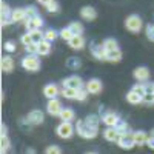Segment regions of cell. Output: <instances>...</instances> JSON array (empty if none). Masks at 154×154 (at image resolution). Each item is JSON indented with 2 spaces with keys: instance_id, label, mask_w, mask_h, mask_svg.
<instances>
[{
  "instance_id": "7402d4cb",
  "label": "cell",
  "mask_w": 154,
  "mask_h": 154,
  "mask_svg": "<svg viewBox=\"0 0 154 154\" xmlns=\"http://www.w3.org/2000/svg\"><path fill=\"white\" fill-rule=\"evenodd\" d=\"M93 56L99 60H106V49L103 48V45H99L93 49Z\"/></svg>"
},
{
  "instance_id": "f35d334b",
  "label": "cell",
  "mask_w": 154,
  "mask_h": 154,
  "mask_svg": "<svg viewBox=\"0 0 154 154\" xmlns=\"http://www.w3.org/2000/svg\"><path fill=\"white\" fill-rule=\"evenodd\" d=\"M146 35L149 40H154V25H148V28H146Z\"/></svg>"
},
{
  "instance_id": "5b68a950",
  "label": "cell",
  "mask_w": 154,
  "mask_h": 154,
  "mask_svg": "<svg viewBox=\"0 0 154 154\" xmlns=\"http://www.w3.org/2000/svg\"><path fill=\"white\" fill-rule=\"evenodd\" d=\"M62 103L57 100V99H49V102L46 103V111L51 114V116H60L62 112Z\"/></svg>"
},
{
  "instance_id": "9a60e30c",
  "label": "cell",
  "mask_w": 154,
  "mask_h": 154,
  "mask_svg": "<svg viewBox=\"0 0 154 154\" xmlns=\"http://www.w3.org/2000/svg\"><path fill=\"white\" fill-rule=\"evenodd\" d=\"M80 16L85 19V20H94L96 17H97V12H96V9L93 8V6H83L82 9H80Z\"/></svg>"
},
{
  "instance_id": "484cf974",
  "label": "cell",
  "mask_w": 154,
  "mask_h": 154,
  "mask_svg": "<svg viewBox=\"0 0 154 154\" xmlns=\"http://www.w3.org/2000/svg\"><path fill=\"white\" fill-rule=\"evenodd\" d=\"M68 28L72 31L74 35H82V32H83V26H82L79 22H72V23H69V26H68Z\"/></svg>"
},
{
  "instance_id": "cb8c5ba5",
  "label": "cell",
  "mask_w": 154,
  "mask_h": 154,
  "mask_svg": "<svg viewBox=\"0 0 154 154\" xmlns=\"http://www.w3.org/2000/svg\"><path fill=\"white\" fill-rule=\"evenodd\" d=\"M59 117H60L63 122H71V120L74 119V111H72L71 108H65V109H62V112H60Z\"/></svg>"
},
{
  "instance_id": "ffe728a7",
  "label": "cell",
  "mask_w": 154,
  "mask_h": 154,
  "mask_svg": "<svg viewBox=\"0 0 154 154\" xmlns=\"http://www.w3.org/2000/svg\"><path fill=\"white\" fill-rule=\"evenodd\" d=\"M49 51H51V42L42 40L40 43H37V54L46 56V54H49Z\"/></svg>"
},
{
  "instance_id": "d6986e66",
  "label": "cell",
  "mask_w": 154,
  "mask_h": 154,
  "mask_svg": "<svg viewBox=\"0 0 154 154\" xmlns=\"http://www.w3.org/2000/svg\"><path fill=\"white\" fill-rule=\"evenodd\" d=\"M43 94L48 97V99H56V96L59 94V89L54 83H49L43 88Z\"/></svg>"
},
{
  "instance_id": "836d02e7",
  "label": "cell",
  "mask_w": 154,
  "mask_h": 154,
  "mask_svg": "<svg viewBox=\"0 0 154 154\" xmlns=\"http://www.w3.org/2000/svg\"><path fill=\"white\" fill-rule=\"evenodd\" d=\"M25 11H26V19L38 16V12H37V9H35L34 6H28V8H25Z\"/></svg>"
},
{
  "instance_id": "83f0119b",
  "label": "cell",
  "mask_w": 154,
  "mask_h": 154,
  "mask_svg": "<svg viewBox=\"0 0 154 154\" xmlns=\"http://www.w3.org/2000/svg\"><path fill=\"white\" fill-rule=\"evenodd\" d=\"M77 91H79V89H74V88H63V89H62V96L66 97V99H75V97H77Z\"/></svg>"
},
{
  "instance_id": "ba28073f",
  "label": "cell",
  "mask_w": 154,
  "mask_h": 154,
  "mask_svg": "<svg viewBox=\"0 0 154 154\" xmlns=\"http://www.w3.org/2000/svg\"><path fill=\"white\" fill-rule=\"evenodd\" d=\"M117 143H119V146L120 148H123V149H131L136 143H134V139H133V136H130V134H126V136H120L119 137V140H117Z\"/></svg>"
},
{
  "instance_id": "44dd1931",
  "label": "cell",
  "mask_w": 154,
  "mask_h": 154,
  "mask_svg": "<svg viewBox=\"0 0 154 154\" xmlns=\"http://www.w3.org/2000/svg\"><path fill=\"white\" fill-rule=\"evenodd\" d=\"M2 69L5 72H11L12 69H14V60H12V57L9 56H5L2 59Z\"/></svg>"
},
{
  "instance_id": "9c48e42d",
  "label": "cell",
  "mask_w": 154,
  "mask_h": 154,
  "mask_svg": "<svg viewBox=\"0 0 154 154\" xmlns=\"http://www.w3.org/2000/svg\"><path fill=\"white\" fill-rule=\"evenodd\" d=\"M103 136H105V139L108 140V142H117L119 137H120V134H119V131H117L116 126H108L106 130L103 131Z\"/></svg>"
},
{
  "instance_id": "d590c367",
  "label": "cell",
  "mask_w": 154,
  "mask_h": 154,
  "mask_svg": "<svg viewBox=\"0 0 154 154\" xmlns=\"http://www.w3.org/2000/svg\"><path fill=\"white\" fill-rule=\"evenodd\" d=\"M22 43H23L25 46H29V45H32V40H31V35H29V32H26V34H23V35H22Z\"/></svg>"
},
{
  "instance_id": "3957f363",
  "label": "cell",
  "mask_w": 154,
  "mask_h": 154,
  "mask_svg": "<svg viewBox=\"0 0 154 154\" xmlns=\"http://www.w3.org/2000/svg\"><path fill=\"white\" fill-rule=\"evenodd\" d=\"M22 66L26 69V71H37L40 68V60H38L35 56H26L22 60Z\"/></svg>"
},
{
  "instance_id": "e575fe53",
  "label": "cell",
  "mask_w": 154,
  "mask_h": 154,
  "mask_svg": "<svg viewBox=\"0 0 154 154\" xmlns=\"http://www.w3.org/2000/svg\"><path fill=\"white\" fill-rule=\"evenodd\" d=\"M0 143H2V152L5 154V151H8V148H9V139H8L6 136H2Z\"/></svg>"
},
{
  "instance_id": "4dcf8cb0",
  "label": "cell",
  "mask_w": 154,
  "mask_h": 154,
  "mask_svg": "<svg viewBox=\"0 0 154 154\" xmlns=\"http://www.w3.org/2000/svg\"><path fill=\"white\" fill-rule=\"evenodd\" d=\"M57 35H59V32H57L56 29H48V31L45 32V40L53 42V40H56V38H57Z\"/></svg>"
},
{
  "instance_id": "2e32d148",
  "label": "cell",
  "mask_w": 154,
  "mask_h": 154,
  "mask_svg": "<svg viewBox=\"0 0 154 154\" xmlns=\"http://www.w3.org/2000/svg\"><path fill=\"white\" fill-rule=\"evenodd\" d=\"M26 19V11L22 9V8H17V9H12L11 11V20L12 22H22Z\"/></svg>"
},
{
  "instance_id": "ab89813d",
  "label": "cell",
  "mask_w": 154,
  "mask_h": 154,
  "mask_svg": "<svg viewBox=\"0 0 154 154\" xmlns=\"http://www.w3.org/2000/svg\"><path fill=\"white\" fill-rule=\"evenodd\" d=\"M5 49H6V51H9V53H12V51L16 49V45L12 43V42H8V43H5Z\"/></svg>"
},
{
  "instance_id": "30bf717a",
  "label": "cell",
  "mask_w": 154,
  "mask_h": 154,
  "mask_svg": "<svg viewBox=\"0 0 154 154\" xmlns=\"http://www.w3.org/2000/svg\"><path fill=\"white\" fill-rule=\"evenodd\" d=\"M134 77L139 80V82H146L148 80V77H149V69L146 66H139L134 69Z\"/></svg>"
},
{
  "instance_id": "f1b7e54d",
  "label": "cell",
  "mask_w": 154,
  "mask_h": 154,
  "mask_svg": "<svg viewBox=\"0 0 154 154\" xmlns=\"http://www.w3.org/2000/svg\"><path fill=\"white\" fill-rule=\"evenodd\" d=\"M99 122H100V119L97 117L96 114H91V116H88V117L85 119V123H86V125L94 126V128H99Z\"/></svg>"
},
{
  "instance_id": "60d3db41",
  "label": "cell",
  "mask_w": 154,
  "mask_h": 154,
  "mask_svg": "<svg viewBox=\"0 0 154 154\" xmlns=\"http://www.w3.org/2000/svg\"><path fill=\"white\" fill-rule=\"evenodd\" d=\"M146 145H148L151 149H154V137H148V140H146Z\"/></svg>"
},
{
  "instance_id": "8992f818",
  "label": "cell",
  "mask_w": 154,
  "mask_h": 154,
  "mask_svg": "<svg viewBox=\"0 0 154 154\" xmlns=\"http://www.w3.org/2000/svg\"><path fill=\"white\" fill-rule=\"evenodd\" d=\"M83 85L82 79L80 77H77V75H71L68 77V79L63 80V88H74V89H80Z\"/></svg>"
},
{
  "instance_id": "d4e9b609",
  "label": "cell",
  "mask_w": 154,
  "mask_h": 154,
  "mask_svg": "<svg viewBox=\"0 0 154 154\" xmlns=\"http://www.w3.org/2000/svg\"><path fill=\"white\" fill-rule=\"evenodd\" d=\"M122 59L120 49H114V51H106V60L109 62H119Z\"/></svg>"
},
{
  "instance_id": "7c38bea8",
  "label": "cell",
  "mask_w": 154,
  "mask_h": 154,
  "mask_svg": "<svg viewBox=\"0 0 154 154\" xmlns=\"http://www.w3.org/2000/svg\"><path fill=\"white\" fill-rule=\"evenodd\" d=\"M133 139H134V143L137 146H143L146 145V140H148V134L145 131H134L133 134Z\"/></svg>"
},
{
  "instance_id": "52a82bcc",
  "label": "cell",
  "mask_w": 154,
  "mask_h": 154,
  "mask_svg": "<svg viewBox=\"0 0 154 154\" xmlns=\"http://www.w3.org/2000/svg\"><path fill=\"white\" fill-rule=\"evenodd\" d=\"M26 120H28V123H31V125H40V123H43V114H42V111L34 109V111H31V112L28 114Z\"/></svg>"
},
{
  "instance_id": "8d00e7d4",
  "label": "cell",
  "mask_w": 154,
  "mask_h": 154,
  "mask_svg": "<svg viewBox=\"0 0 154 154\" xmlns=\"http://www.w3.org/2000/svg\"><path fill=\"white\" fill-rule=\"evenodd\" d=\"M86 94H88L86 89H82V88H80L79 91H77V97H75V99H77V100H80V102H83V100L86 99Z\"/></svg>"
},
{
  "instance_id": "1f68e13d",
  "label": "cell",
  "mask_w": 154,
  "mask_h": 154,
  "mask_svg": "<svg viewBox=\"0 0 154 154\" xmlns=\"http://www.w3.org/2000/svg\"><path fill=\"white\" fill-rule=\"evenodd\" d=\"M60 37L63 38V40H71V38L74 37V34H72V31L69 28H63L60 31Z\"/></svg>"
},
{
  "instance_id": "b9f144b4",
  "label": "cell",
  "mask_w": 154,
  "mask_h": 154,
  "mask_svg": "<svg viewBox=\"0 0 154 154\" xmlns=\"http://www.w3.org/2000/svg\"><path fill=\"white\" fill-rule=\"evenodd\" d=\"M37 2H38V3H42V5H45V6H46V5H49L51 2H53V0H37Z\"/></svg>"
},
{
  "instance_id": "f546056e",
  "label": "cell",
  "mask_w": 154,
  "mask_h": 154,
  "mask_svg": "<svg viewBox=\"0 0 154 154\" xmlns=\"http://www.w3.org/2000/svg\"><path fill=\"white\" fill-rule=\"evenodd\" d=\"M116 128H117V131H119V134H120V136H126V134H130V133H131V128L128 126L125 122H120Z\"/></svg>"
},
{
  "instance_id": "f6af8a7d",
  "label": "cell",
  "mask_w": 154,
  "mask_h": 154,
  "mask_svg": "<svg viewBox=\"0 0 154 154\" xmlns=\"http://www.w3.org/2000/svg\"><path fill=\"white\" fill-rule=\"evenodd\" d=\"M86 154H96V152H86Z\"/></svg>"
},
{
  "instance_id": "603a6c76",
  "label": "cell",
  "mask_w": 154,
  "mask_h": 154,
  "mask_svg": "<svg viewBox=\"0 0 154 154\" xmlns=\"http://www.w3.org/2000/svg\"><path fill=\"white\" fill-rule=\"evenodd\" d=\"M29 35H31V40H32V43H34V45H37V43H40L42 40H45V34H42V31H40V29L31 31V32H29Z\"/></svg>"
},
{
  "instance_id": "277c9868",
  "label": "cell",
  "mask_w": 154,
  "mask_h": 154,
  "mask_svg": "<svg viewBox=\"0 0 154 154\" xmlns=\"http://www.w3.org/2000/svg\"><path fill=\"white\" fill-rule=\"evenodd\" d=\"M74 134V128L71 125V122H62L57 126V136L62 139H69Z\"/></svg>"
},
{
  "instance_id": "4fadbf2b",
  "label": "cell",
  "mask_w": 154,
  "mask_h": 154,
  "mask_svg": "<svg viewBox=\"0 0 154 154\" xmlns=\"http://www.w3.org/2000/svg\"><path fill=\"white\" fill-rule=\"evenodd\" d=\"M42 23H43V20L38 17V16H35V17H29V19H26V28H28V31L31 32V31H35V29H38L42 26Z\"/></svg>"
},
{
  "instance_id": "ee69618b",
  "label": "cell",
  "mask_w": 154,
  "mask_h": 154,
  "mask_svg": "<svg viewBox=\"0 0 154 154\" xmlns=\"http://www.w3.org/2000/svg\"><path fill=\"white\" fill-rule=\"evenodd\" d=\"M151 137H154V128H152V130H151Z\"/></svg>"
},
{
  "instance_id": "d6a6232c",
  "label": "cell",
  "mask_w": 154,
  "mask_h": 154,
  "mask_svg": "<svg viewBox=\"0 0 154 154\" xmlns=\"http://www.w3.org/2000/svg\"><path fill=\"white\" fill-rule=\"evenodd\" d=\"M45 154H62V149H60L57 145H49V146L45 149Z\"/></svg>"
},
{
  "instance_id": "74e56055",
  "label": "cell",
  "mask_w": 154,
  "mask_h": 154,
  "mask_svg": "<svg viewBox=\"0 0 154 154\" xmlns=\"http://www.w3.org/2000/svg\"><path fill=\"white\" fill-rule=\"evenodd\" d=\"M46 9H48L49 12H57V11H59V5L53 0V2H51L49 5H46Z\"/></svg>"
},
{
  "instance_id": "8fae6325",
  "label": "cell",
  "mask_w": 154,
  "mask_h": 154,
  "mask_svg": "<svg viewBox=\"0 0 154 154\" xmlns=\"http://www.w3.org/2000/svg\"><path fill=\"white\" fill-rule=\"evenodd\" d=\"M86 91L91 94H99L102 91V82L99 79H91L86 83Z\"/></svg>"
},
{
  "instance_id": "e0dca14e",
  "label": "cell",
  "mask_w": 154,
  "mask_h": 154,
  "mask_svg": "<svg viewBox=\"0 0 154 154\" xmlns=\"http://www.w3.org/2000/svg\"><path fill=\"white\" fill-rule=\"evenodd\" d=\"M126 100L130 102V103H133V105H137V103H140V102H143V96L136 93L134 89H131V91L126 94Z\"/></svg>"
},
{
  "instance_id": "7a4b0ae2",
  "label": "cell",
  "mask_w": 154,
  "mask_h": 154,
  "mask_svg": "<svg viewBox=\"0 0 154 154\" xmlns=\"http://www.w3.org/2000/svg\"><path fill=\"white\" fill-rule=\"evenodd\" d=\"M125 26L131 32H139L140 29H142V19H140L139 16H136V14H133L125 20Z\"/></svg>"
},
{
  "instance_id": "7bdbcfd3",
  "label": "cell",
  "mask_w": 154,
  "mask_h": 154,
  "mask_svg": "<svg viewBox=\"0 0 154 154\" xmlns=\"http://www.w3.org/2000/svg\"><path fill=\"white\" fill-rule=\"evenodd\" d=\"M6 131H8L6 125H2V136H6Z\"/></svg>"
},
{
  "instance_id": "6da1fadb",
  "label": "cell",
  "mask_w": 154,
  "mask_h": 154,
  "mask_svg": "<svg viewBox=\"0 0 154 154\" xmlns=\"http://www.w3.org/2000/svg\"><path fill=\"white\" fill-rule=\"evenodd\" d=\"M75 131L80 137L83 139H94L99 133V128H94V126H89L85 123V120H79L75 125Z\"/></svg>"
},
{
  "instance_id": "5bb4252c",
  "label": "cell",
  "mask_w": 154,
  "mask_h": 154,
  "mask_svg": "<svg viewBox=\"0 0 154 154\" xmlns=\"http://www.w3.org/2000/svg\"><path fill=\"white\" fill-rule=\"evenodd\" d=\"M102 120H103V123L106 126H117L120 123V119L116 116L114 112H106L103 117H102Z\"/></svg>"
},
{
  "instance_id": "ac0fdd59",
  "label": "cell",
  "mask_w": 154,
  "mask_h": 154,
  "mask_svg": "<svg viewBox=\"0 0 154 154\" xmlns=\"http://www.w3.org/2000/svg\"><path fill=\"white\" fill-rule=\"evenodd\" d=\"M68 43L72 49H82L85 46V40H83L82 35H74L71 40H68Z\"/></svg>"
},
{
  "instance_id": "4316f807",
  "label": "cell",
  "mask_w": 154,
  "mask_h": 154,
  "mask_svg": "<svg viewBox=\"0 0 154 154\" xmlns=\"http://www.w3.org/2000/svg\"><path fill=\"white\" fill-rule=\"evenodd\" d=\"M103 45V48L106 49V51H114V49H119V45H117V42L114 40V38H106V40L102 43Z\"/></svg>"
}]
</instances>
